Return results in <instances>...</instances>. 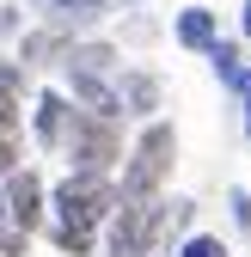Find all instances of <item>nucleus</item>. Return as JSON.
<instances>
[{
    "label": "nucleus",
    "instance_id": "1",
    "mask_svg": "<svg viewBox=\"0 0 251 257\" xmlns=\"http://www.w3.org/2000/svg\"><path fill=\"white\" fill-rule=\"evenodd\" d=\"M104 214H110V184L74 172L68 184L55 190V245L74 251V257H86V251H92V233H98Z\"/></svg>",
    "mask_w": 251,
    "mask_h": 257
},
{
    "label": "nucleus",
    "instance_id": "2",
    "mask_svg": "<svg viewBox=\"0 0 251 257\" xmlns=\"http://www.w3.org/2000/svg\"><path fill=\"white\" fill-rule=\"evenodd\" d=\"M166 214H172V202H160V196H122L116 220H110V257H147Z\"/></svg>",
    "mask_w": 251,
    "mask_h": 257
},
{
    "label": "nucleus",
    "instance_id": "3",
    "mask_svg": "<svg viewBox=\"0 0 251 257\" xmlns=\"http://www.w3.org/2000/svg\"><path fill=\"white\" fill-rule=\"evenodd\" d=\"M172 153H178L172 122H147L135 153H129V166H122V196H153L166 184V172H172Z\"/></svg>",
    "mask_w": 251,
    "mask_h": 257
},
{
    "label": "nucleus",
    "instance_id": "4",
    "mask_svg": "<svg viewBox=\"0 0 251 257\" xmlns=\"http://www.w3.org/2000/svg\"><path fill=\"white\" fill-rule=\"evenodd\" d=\"M68 153H74V172H86V178H104V172H110V159H116V116L74 110Z\"/></svg>",
    "mask_w": 251,
    "mask_h": 257
},
{
    "label": "nucleus",
    "instance_id": "5",
    "mask_svg": "<svg viewBox=\"0 0 251 257\" xmlns=\"http://www.w3.org/2000/svg\"><path fill=\"white\" fill-rule=\"evenodd\" d=\"M68 86H74V104L98 110V116H122V92L104 80V68H86V61H68Z\"/></svg>",
    "mask_w": 251,
    "mask_h": 257
},
{
    "label": "nucleus",
    "instance_id": "6",
    "mask_svg": "<svg viewBox=\"0 0 251 257\" xmlns=\"http://www.w3.org/2000/svg\"><path fill=\"white\" fill-rule=\"evenodd\" d=\"M129 0H37V13L43 25H61V31H74V25H92V19H104V13H122Z\"/></svg>",
    "mask_w": 251,
    "mask_h": 257
},
{
    "label": "nucleus",
    "instance_id": "7",
    "mask_svg": "<svg viewBox=\"0 0 251 257\" xmlns=\"http://www.w3.org/2000/svg\"><path fill=\"white\" fill-rule=\"evenodd\" d=\"M37 141L43 147H68V128H74V110H68V98H61V92H43L37 98Z\"/></svg>",
    "mask_w": 251,
    "mask_h": 257
},
{
    "label": "nucleus",
    "instance_id": "8",
    "mask_svg": "<svg viewBox=\"0 0 251 257\" xmlns=\"http://www.w3.org/2000/svg\"><path fill=\"white\" fill-rule=\"evenodd\" d=\"M7 196H13V220H19V227L31 233V227L43 220V184L31 178V172H19V178L7 184Z\"/></svg>",
    "mask_w": 251,
    "mask_h": 257
},
{
    "label": "nucleus",
    "instance_id": "9",
    "mask_svg": "<svg viewBox=\"0 0 251 257\" xmlns=\"http://www.w3.org/2000/svg\"><path fill=\"white\" fill-rule=\"evenodd\" d=\"M178 43L208 55L214 43H221V31H214V13H208V7H184V13H178Z\"/></svg>",
    "mask_w": 251,
    "mask_h": 257
},
{
    "label": "nucleus",
    "instance_id": "10",
    "mask_svg": "<svg viewBox=\"0 0 251 257\" xmlns=\"http://www.w3.org/2000/svg\"><path fill=\"white\" fill-rule=\"evenodd\" d=\"M122 116H153L160 110V80L153 74H122Z\"/></svg>",
    "mask_w": 251,
    "mask_h": 257
},
{
    "label": "nucleus",
    "instance_id": "11",
    "mask_svg": "<svg viewBox=\"0 0 251 257\" xmlns=\"http://www.w3.org/2000/svg\"><path fill=\"white\" fill-rule=\"evenodd\" d=\"M208 61H214V80H221V86H233V92L251 86V68H245V49H239V43H214Z\"/></svg>",
    "mask_w": 251,
    "mask_h": 257
},
{
    "label": "nucleus",
    "instance_id": "12",
    "mask_svg": "<svg viewBox=\"0 0 251 257\" xmlns=\"http://www.w3.org/2000/svg\"><path fill=\"white\" fill-rule=\"evenodd\" d=\"M25 104H19V68H0V128H19Z\"/></svg>",
    "mask_w": 251,
    "mask_h": 257
},
{
    "label": "nucleus",
    "instance_id": "13",
    "mask_svg": "<svg viewBox=\"0 0 251 257\" xmlns=\"http://www.w3.org/2000/svg\"><path fill=\"white\" fill-rule=\"evenodd\" d=\"M0 251H25V227H13V196L0 190Z\"/></svg>",
    "mask_w": 251,
    "mask_h": 257
},
{
    "label": "nucleus",
    "instance_id": "14",
    "mask_svg": "<svg viewBox=\"0 0 251 257\" xmlns=\"http://www.w3.org/2000/svg\"><path fill=\"white\" fill-rule=\"evenodd\" d=\"M19 166V128H0V172Z\"/></svg>",
    "mask_w": 251,
    "mask_h": 257
},
{
    "label": "nucleus",
    "instance_id": "15",
    "mask_svg": "<svg viewBox=\"0 0 251 257\" xmlns=\"http://www.w3.org/2000/svg\"><path fill=\"white\" fill-rule=\"evenodd\" d=\"M184 257H227V245L202 233V239H190V245H184Z\"/></svg>",
    "mask_w": 251,
    "mask_h": 257
},
{
    "label": "nucleus",
    "instance_id": "16",
    "mask_svg": "<svg viewBox=\"0 0 251 257\" xmlns=\"http://www.w3.org/2000/svg\"><path fill=\"white\" fill-rule=\"evenodd\" d=\"M227 202H233V220H239V233L251 239V196H245V190H233Z\"/></svg>",
    "mask_w": 251,
    "mask_h": 257
},
{
    "label": "nucleus",
    "instance_id": "17",
    "mask_svg": "<svg viewBox=\"0 0 251 257\" xmlns=\"http://www.w3.org/2000/svg\"><path fill=\"white\" fill-rule=\"evenodd\" d=\"M19 25V7H0V31H13Z\"/></svg>",
    "mask_w": 251,
    "mask_h": 257
},
{
    "label": "nucleus",
    "instance_id": "18",
    "mask_svg": "<svg viewBox=\"0 0 251 257\" xmlns=\"http://www.w3.org/2000/svg\"><path fill=\"white\" fill-rule=\"evenodd\" d=\"M239 31H245V43H251V0H245V13H239Z\"/></svg>",
    "mask_w": 251,
    "mask_h": 257
},
{
    "label": "nucleus",
    "instance_id": "19",
    "mask_svg": "<svg viewBox=\"0 0 251 257\" xmlns=\"http://www.w3.org/2000/svg\"><path fill=\"white\" fill-rule=\"evenodd\" d=\"M245 122H251V86H245Z\"/></svg>",
    "mask_w": 251,
    "mask_h": 257
}]
</instances>
